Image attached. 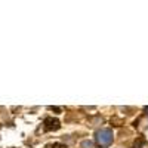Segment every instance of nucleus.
Masks as SVG:
<instances>
[{
  "label": "nucleus",
  "instance_id": "39448f33",
  "mask_svg": "<svg viewBox=\"0 0 148 148\" xmlns=\"http://www.w3.org/2000/svg\"><path fill=\"white\" fill-rule=\"evenodd\" d=\"M49 110H51V111H55V113H56V114H59V113H61V111H62V110H61L59 107H49Z\"/></svg>",
  "mask_w": 148,
  "mask_h": 148
},
{
  "label": "nucleus",
  "instance_id": "f257e3e1",
  "mask_svg": "<svg viewBox=\"0 0 148 148\" xmlns=\"http://www.w3.org/2000/svg\"><path fill=\"white\" fill-rule=\"evenodd\" d=\"M113 139H114L113 130L108 129V127H104V129H99V130L95 132V142L101 148H108L113 144Z\"/></svg>",
  "mask_w": 148,
  "mask_h": 148
},
{
  "label": "nucleus",
  "instance_id": "7ed1b4c3",
  "mask_svg": "<svg viewBox=\"0 0 148 148\" xmlns=\"http://www.w3.org/2000/svg\"><path fill=\"white\" fill-rule=\"evenodd\" d=\"M80 148H95V144L92 141H89V139H84V141H82Z\"/></svg>",
  "mask_w": 148,
  "mask_h": 148
},
{
  "label": "nucleus",
  "instance_id": "f03ea898",
  "mask_svg": "<svg viewBox=\"0 0 148 148\" xmlns=\"http://www.w3.org/2000/svg\"><path fill=\"white\" fill-rule=\"evenodd\" d=\"M45 130L46 132H55L61 127V123L58 119H52V117H46L45 119Z\"/></svg>",
  "mask_w": 148,
  "mask_h": 148
},
{
  "label": "nucleus",
  "instance_id": "20e7f679",
  "mask_svg": "<svg viewBox=\"0 0 148 148\" xmlns=\"http://www.w3.org/2000/svg\"><path fill=\"white\" fill-rule=\"evenodd\" d=\"M145 145V139L144 138H138L136 141H135V144H133V148H142Z\"/></svg>",
  "mask_w": 148,
  "mask_h": 148
},
{
  "label": "nucleus",
  "instance_id": "423d86ee",
  "mask_svg": "<svg viewBox=\"0 0 148 148\" xmlns=\"http://www.w3.org/2000/svg\"><path fill=\"white\" fill-rule=\"evenodd\" d=\"M144 111H145V113L148 114V107H145V108H144Z\"/></svg>",
  "mask_w": 148,
  "mask_h": 148
}]
</instances>
